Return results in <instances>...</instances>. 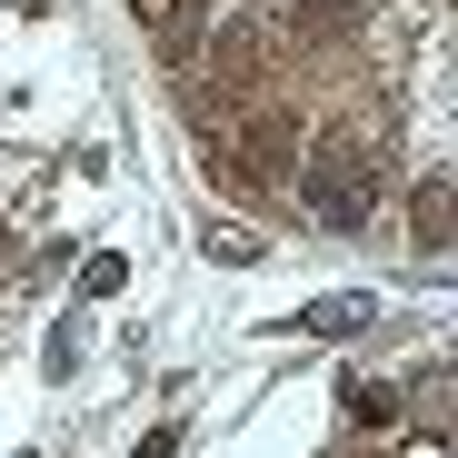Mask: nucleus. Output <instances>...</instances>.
<instances>
[{
  "label": "nucleus",
  "mask_w": 458,
  "mask_h": 458,
  "mask_svg": "<svg viewBox=\"0 0 458 458\" xmlns=\"http://www.w3.org/2000/svg\"><path fill=\"white\" fill-rule=\"evenodd\" d=\"M240 170H250V180H299V120H289V110L240 120Z\"/></svg>",
  "instance_id": "nucleus-1"
},
{
  "label": "nucleus",
  "mask_w": 458,
  "mask_h": 458,
  "mask_svg": "<svg viewBox=\"0 0 458 458\" xmlns=\"http://www.w3.org/2000/svg\"><path fill=\"white\" fill-rule=\"evenodd\" d=\"M409 240H419L428 259L458 240V190H448V180H419V199H409Z\"/></svg>",
  "instance_id": "nucleus-2"
},
{
  "label": "nucleus",
  "mask_w": 458,
  "mask_h": 458,
  "mask_svg": "<svg viewBox=\"0 0 458 458\" xmlns=\"http://www.w3.org/2000/svg\"><path fill=\"white\" fill-rule=\"evenodd\" d=\"M289 30H299V40H339V30H359V0H299Z\"/></svg>",
  "instance_id": "nucleus-3"
},
{
  "label": "nucleus",
  "mask_w": 458,
  "mask_h": 458,
  "mask_svg": "<svg viewBox=\"0 0 458 458\" xmlns=\"http://www.w3.org/2000/svg\"><path fill=\"white\" fill-rule=\"evenodd\" d=\"M349 419H359V428H389V419H399V389H369V378H349Z\"/></svg>",
  "instance_id": "nucleus-4"
},
{
  "label": "nucleus",
  "mask_w": 458,
  "mask_h": 458,
  "mask_svg": "<svg viewBox=\"0 0 458 458\" xmlns=\"http://www.w3.org/2000/svg\"><path fill=\"white\" fill-rule=\"evenodd\" d=\"M120 279H130V269H120V259H90V269H81V299H110V289H120Z\"/></svg>",
  "instance_id": "nucleus-5"
},
{
  "label": "nucleus",
  "mask_w": 458,
  "mask_h": 458,
  "mask_svg": "<svg viewBox=\"0 0 458 458\" xmlns=\"http://www.w3.org/2000/svg\"><path fill=\"white\" fill-rule=\"evenodd\" d=\"M170 448H180V428H149V438H140L130 458H170Z\"/></svg>",
  "instance_id": "nucleus-6"
},
{
  "label": "nucleus",
  "mask_w": 458,
  "mask_h": 458,
  "mask_svg": "<svg viewBox=\"0 0 458 458\" xmlns=\"http://www.w3.org/2000/svg\"><path fill=\"white\" fill-rule=\"evenodd\" d=\"M11 11H50V0H11Z\"/></svg>",
  "instance_id": "nucleus-7"
},
{
  "label": "nucleus",
  "mask_w": 458,
  "mask_h": 458,
  "mask_svg": "<svg viewBox=\"0 0 458 458\" xmlns=\"http://www.w3.org/2000/svg\"><path fill=\"white\" fill-rule=\"evenodd\" d=\"M0 250H11V229H0Z\"/></svg>",
  "instance_id": "nucleus-8"
}]
</instances>
